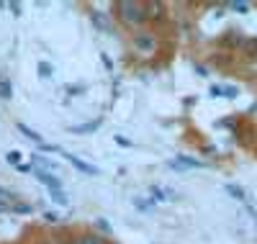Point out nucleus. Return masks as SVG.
Listing matches in <instances>:
<instances>
[{
	"label": "nucleus",
	"instance_id": "obj_2",
	"mask_svg": "<svg viewBox=\"0 0 257 244\" xmlns=\"http://www.w3.org/2000/svg\"><path fill=\"white\" fill-rule=\"evenodd\" d=\"M64 160H67L75 170H80V172H85V175H100V170L95 167V165H90V162H85V160H80V157H75V154H64Z\"/></svg>",
	"mask_w": 257,
	"mask_h": 244
},
{
	"label": "nucleus",
	"instance_id": "obj_11",
	"mask_svg": "<svg viewBox=\"0 0 257 244\" xmlns=\"http://www.w3.org/2000/svg\"><path fill=\"white\" fill-rule=\"evenodd\" d=\"M0 98H3V100L13 98V85H11L8 77H0Z\"/></svg>",
	"mask_w": 257,
	"mask_h": 244
},
{
	"label": "nucleus",
	"instance_id": "obj_23",
	"mask_svg": "<svg viewBox=\"0 0 257 244\" xmlns=\"http://www.w3.org/2000/svg\"><path fill=\"white\" fill-rule=\"evenodd\" d=\"M100 62L105 64V70H113V62H111V57H108V54H100Z\"/></svg>",
	"mask_w": 257,
	"mask_h": 244
},
{
	"label": "nucleus",
	"instance_id": "obj_22",
	"mask_svg": "<svg viewBox=\"0 0 257 244\" xmlns=\"http://www.w3.org/2000/svg\"><path fill=\"white\" fill-rule=\"evenodd\" d=\"M221 93L226 98H237V87H221Z\"/></svg>",
	"mask_w": 257,
	"mask_h": 244
},
{
	"label": "nucleus",
	"instance_id": "obj_18",
	"mask_svg": "<svg viewBox=\"0 0 257 244\" xmlns=\"http://www.w3.org/2000/svg\"><path fill=\"white\" fill-rule=\"evenodd\" d=\"M21 157H24V154L13 149V152H8V157H6V160H8L11 165H16V167H18V165H21Z\"/></svg>",
	"mask_w": 257,
	"mask_h": 244
},
{
	"label": "nucleus",
	"instance_id": "obj_19",
	"mask_svg": "<svg viewBox=\"0 0 257 244\" xmlns=\"http://www.w3.org/2000/svg\"><path fill=\"white\" fill-rule=\"evenodd\" d=\"M229 11H237V13H247L249 6L247 3H229Z\"/></svg>",
	"mask_w": 257,
	"mask_h": 244
},
{
	"label": "nucleus",
	"instance_id": "obj_13",
	"mask_svg": "<svg viewBox=\"0 0 257 244\" xmlns=\"http://www.w3.org/2000/svg\"><path fill=\"white\" fill-rule=\"evenodd\" d=\"M36 70H39V77H44V80H49L52 72H54L49 62H39V64H36Z\"/></svg>",
	"mask_w": 257,
	"mask_h": 244
},
{
	"label": "nucleus",
	"instance_id": "obj_10",
	"mask_svg": "<svg viewBox=\"0 0 257 244\" xmlns=\"http://www.w3.org/2000/svg\"><path fill=\"white\" fill-rule=\"evenodd\" d=\"M98 129H100V118H95V121H90V124L70 126V131H72V134H93V131H98Z\"/></svg>",
	"mask_w": 257,
	"mask_h": 244
},
{
	"label": "nucleus",
	"instance_id": "obj_6",
	"mask_svg": "<svg viewBox=\"0 0 257 244\" xmlns=\"http://www.w3.org/2000/svg\"><path fill=\"white\" fill-rule=\"evenodd\" d=\"M170 167H175V170H188V167H193V170H201V167H206L201 160H190V157H175L173 162H170Z\"/></svg>",
	"mask_w": 257,
	"mask_h": 244
},
{
	"label": "nucleus",
	"instance_id": "obj_24",
	"mask_svg": "<svg viewBox=\"0 0 257 244\" xmlns=\"http://www.w3.org/2000/svg\"><path fill=\"white\" fill-rule=\"evenodd\" d=\"M113 139H116V144H121V147H132V142H128L126 137H121V134H116Z\"/></svg>",
	"mask_w": 257,
	"mask_h": 244
},
{
	"label": "nucleus",
	"instance_id": "obj_4",
	"mask_svg": "<svg viewBox=\"0 0 257 244\" xmlns=\"http://www.w3.org/2000/svg\"><path fill=\"white\" fill-rule=\"evenodd\" d=\"M144 16H147L149 21H162L165 6L160 3V0H149V3H144Z\"/></svg>",
	"mask_w": 257,
	"mask_h": 244
},
{
	"label": "nucleus",
	"instance_id": "obj_25",
	"mask_svg": "<svg viewBox=\"0 0 257 244\" xmlns=\"http://www.w3.org/2000/svg\"><path fill=\"white\" fill-rule=\"evenodd\" d=\"M8 8L13 11V16H21V6L18 3H8Z\"/></svg>",
	"mask_w": 257,
	"mask_h": 244
},
{
	"label": "nucleus",
	"instance_id": "obj_8",
	"mask_svg": "<svg viewBox=\"0 0 257 244\" xmlns=\"http://www.w3.org/2000/svg\"><path fill=\"white\" fill-rule=\"evenodd\" d=\"M90 21H93V24H95V29L98 31H111V21H108V16H105V13H100V11H90Z\"/></svg>",
	"mask_w": 257,
	"mask_h": 244
},
{
	"label": "nucleus",
	"instance_id": "obj_14",
	"mask_svg": "<svg viewBox=\"0 0 257 244\" xmlns=\"http://www.w3.org/2000/svg\"><path fill=\"white\" fill-rule=\"evenodd\" d=\"M226 193H229V195H234L237 201H244V190H242L239 185H234V183H226Z\"/></svg>",
	"mask_w": 257,
	"mask_h": 244
},
{
	"label": "nucleus",
	"instance_id": "obj_16",
	"mask_svg": "<svg viewBox=\"0 0 257 244\" xmlns=\"http://www.w3.org/2000/svg\"><path fill=\"white\" fill-rule=\"evenodd\" d=\"M52 201H54L57 206H67V203H70V198H67V193H62V190H54V193H52Z\"/></svg>",
	"mask_w": 257,
	"mask_h": 244
},
{
	"label": "nucleus",
	"instance_id": "obj_3",
	"mask_svg": "<svg viewBox=\"0 0 257 244\" xmlns=\"http://www.w3.org/2000/svg\"><path fill=\"white\" fill-rule=\"evenodd\" d=\"M36 180L39 183H44L52 193L54 190H62V180H59V177L54 175V172H47V170H36Z\"/></svg>",
	"mask_w": 257,
	"mask_h": 244
},
{
	"label": "nucleus",
	"instance_id": "obj_15",
	"mask_svg": "<svg viewBox=\"0 0 257 244\" xmlns=\"http://www.w3.org/2000/svg\"><path fill=\"white\" fill-rule=\"evenodd\" d=\"M95 229H98L100 234H105V236H111V234H113L111 224H108V221H105V218H98V221H95Z\"/></svg>",
	"mask_w": 257,
	"mask_h": 244
},
{
	"label": "nucleus",
	"instance_id": "obj_21",
	"mask_svg": "<svg viewBox=\"0 0 257 244\" xmlns=\"http://www.w3.org/2000/svg\"><path fill=\"white\" fill-rule=\"evenodd\" d=\"M11 211H16V213H29V211H31V206H29V203H16Z\"/></svg>",
	"mask_w": 257,
	"mask_h": 244
},
{
	"label": "nucleus",
	"instance_id": "obj_17",
	"mask_svg": "<svg viewBox=\"0 0 257 244\" xmlns=\"http://www.w3.org/2000/svg\"><path fill=\"white\" fill-rule=\"evenodd\" d=\"M134 206L139 208V211H149L155 206V201H142V198H134Z\"/></svg>",
	"mask_w": 257,
	"mask_h": 244
},
{
	"label": "nucleus",
	"instance_id": "obj_26",
	"mask_svg": "<svg viewBox=\"0 0 257 244\" xmlns=\"http://www.w3.org/2000/svg\"><path fill=\"white\" fill-rule=\"evenodd\" d=\"M211 95H213V98H219V95H221V87H219V85H213V87H211Z\"/></svg>",
	"mask_w": 257,
	"mask_h": 244
},
{
	"label": "nucleus",
	"instance_id": "obj_27",
	"mask_svg": "<svg viewBox=\"0 0 257 244\" xmlns=\"http://www.w3.org/2000/svg\"><path fill=\"white\" fill-rule=\"evenodd\" d=\"M0 211H3V213H6V211H11V206H8L6 201H0Z\"/></svg>",
	"mask_w": 257,
	"mask_h": 244
},
{
	"label": "nucleus",
	"instance_id": "obj_12",
	"mask_svg": "<svg viewBox=\"0 0 257 244\" xmlns=\"http://www.w3.org/2000/svg\"><path fill=\"white\" fill-rule=\"evenodd\" d=\"M34 162H36V165H44V170H47V172H54V175H57V170H59V165H57V162H52V160H44L41 154H36V157H34Z\"/></svg>",
	"mask_w": 257,
	"mask_h": 244
},
{
	"label": "nucleus",
	"instance_id": "obj_7",
	"mask_svg": "<svg viewBox=\"0 0 257 244\" xmlns=\"http://www.w3.org/2000/svg\"><path fill=\"white\" fill-rule=\"evenodd\" d=\"M70 244H108V239L100 234H77L70 239Z\"/></svg>",
	"mask_w": 257,
	"mask_h": 244
},
{
	"label": "nucleus",
	"instance_id": "obj_5",
	"mask_svg": "<svg viewBox=\"0 0 257 244\" xmlns=\"http://www.w3.org/2000/svg\"><path fill=\"white\" fill-rule=\"evenodd\" d=\"M134 47H137L139 52H152V49H155V36H152V34H144V31L134 34Z\"/></svg>",
	"mask_w": 257,
	"mask_h": 244
},
{
	"label": "nucleus",
	"instance_id": "obj_1",
	"mask_svg": "<svg viewBox=\"0 0 257 244\" xmlns=\"http://www.w3.org/2000/svg\"><path fill=\"white\" fill-rule=\"evenodd\" d=\"M116 11H118V18L123 21L126 26H142L147 16H144V3H137V0H121V3H116Z\"/></svg>",
	"mask_w": 257,
	"mask_h": 244
},
{
	"label": "nucleus",
	"instance_id": "obj_9",
	"mask_svg": "<svg viewBox=\"0 0 257 244\" xmlns=\"http://www.w3.org/2000/svg\"><path fill=\"white\" fill-rule=\"evenodd\" d=\"M18 131H21V134H24L26 139H31L34 144H39V147H41V144H44V137H41V134H36V131H34L31 126H26L24 121H21V124H18Z\"/></svg>",
	"mask_w": 257,
	"mask_h": 244
},
{
	"label": "nucleus",
	"instance_id": "obj_20",
	"mask_svg": "<svg viewBox=\"0 0 257 244\" xmlns=\"http://www.w3.org/2000/svg\"><path fill=\"white\" fill-rule=\"evenodd\" d=\"M44 221H47V224H59V216L52 213V211H44Z\"/></svg>",
	"mask_w": 257,
	"mask_h": 244
}]
</instances>
